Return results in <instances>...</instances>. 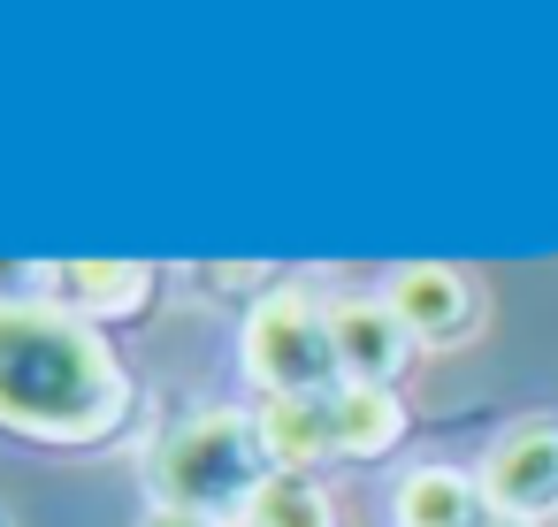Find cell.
Instances as JSON below:
<instances>
[{
  "instance_id": "obj_1",
  "label": "cell",
  "mask_w": 558,
  "mask_h": 527,
  "mask_svg": "<svg viewBox=\"0 0 558 527\" xmlns=\"http://www.w3.org/2000/svg\"><path fill=\"white\" fill-rule=\"evenodd\" d=\"M123 405H131V382L85 321L39 314V306H0V420L9 428L54 436V443H93L123 420Z\"/></svg>"
},
{
  "instance_id": "obj_2",
  "label": "cell",
  "mask_w": 558,
  "mask_h": 527,
  "mask_svg": "<svg viewBox=\"0 0 558 527\" xmlns=\"http://www.w3.org/2000/svg\"><path fill=\"white\" fill-rule=\"evenodd\" d=\"M154 481H161V504L177 512H245L253 489L268 481V451H260V420H238V413H199L184 420L161 458H154Z\"/></svg>"
},
{
  "instance_id": "obj_3",
  "label": "cell",
  "mask_w": 558,
  "mask_h": 527,
  "mask_svg": "<svg viewBox=\"0 0 558 527\" xmlns=\"http://www.w3.org/2000/svg\"><path fill=\"white\" fill-rule=\"evenodd\" d=\"M245 367L260 390L276 397H314L329 375H337V344H329V314L306 306L299 291H276L253 306L245 321Z\"/></svg>"
},
{
  "instance_id": "obj_4",
  "label": "cell",
  "mask_w": 558,
  "mask_h": 527,
  "mask_svg": "<svg viewBox=\"0 0 558 527\" xmlns=\"http://www.w3.org/2000/svg\"><path fill=\"white\" fill-rule=\"evenodd\" d=\"M482 497H489L505 519L558 512V420L512 428V436L489 451V466H482Z\"/></svg>"
},
{
  "instance_id": "obj_5",
  "label": "cell",
  "mask_w": 558,
  "mask_h": 527,
  "mask_svg": "<svg viewBox=\"0 0 558 527\" xmlns=\"http://www.w3.org/2000/svg\"><path fill=\"white\" fill-rule=\"evenodd\" d=\"M329 344H337V375L344 382H375V390H390V375L413 352V336L390 314V298H344V306H329Z\"/></svg>"
},
{
  "instance_id": "obj_6",
  "label": "cell",
  "mask_w": 558,
  "mask_h": 527,
  "mask_svg": "<svg viewBox=\"0 0 558 527\" xmlns=\"http://www.w3.org/2000/svg\"><path fill=\"white\" fill-rule=\"evenodd\" d=\"M390 314L405 321L413 344H459L474 329V291L459 268H398L390 275Z\"/></svg>"
},
{
  "instance_id": "obj_7",
  "label": "cell",
  "mask_w": 558,
  "mask_h": 527,
  "mask_svg": "<svg viewBox=\"0 0 558 527\" xmlns=\"http://www.w3.org/2000/svg\"><path fill=\"white\" fill-rule=\"evenodd\" d=\"M260 451H268L276 474H306L314 458H337L329 397H268V413H260Z\"/></svg>"
},
{
  "instance_id": "obj_8",
  "label": "cell",
  "mask_w": 558,
  "mask_h": 527,
  "mask_svg": "<svg viewBox=\"0 0 558 527\" xmlns=\"http://www.w3.org/2000/svg\"><path fill=\"white\" fill-rule=\"evenodd\" d=\"M390 512H398V527H482V481H466L451 466H421L398 481Z\"/></svg>"
},
{
  "instance_id": "obj_9",
  "label": "cell",
  "mask_w": 558,
  "mask_h": 527,
  "mask_svg": "<svg viewBox=\"0 0 558 527\" xmlns=\"http://www.w3.org/2000/svg\"><path fill=\"white\" fill-rule=\"evenodd\" d=\"M329 428H337V451L344 458H383L398 436H405V405L375 382H344L329 397Z\"/></svg>"
},
{
  "instance_id": "obj_10",
  "label": "cell",
  "mask_w": 558,
  "mask_h": 527,
  "mask_svg": "<svg viewBox=\"0 0 558 527\" xmlns=\"http://www.w3.org/2000/svg\"><path fill=\"white\" fill-rule=\"evenodd\" d=\"M245 527H337V504L306 474H268L245 504Z\"/></svg>"
},
{
  "instance_id": "obj_11",
  "label": "cell",
  "mask_w": 558,
  "mask_h": 527,
  "mask_svg": "<svg viewBox=\"0 0 558 527\" xmlns=\"http://www.w3.org/2000/svg\"><path fill=\"white\" fill-rule=\"evenodd\" d=\"M70 291H77L93 314H108V306L131 314V306H146V268H116V275H108V268H77Z\"/></svg>"
},
{
  "instance_id": "obj_12",
  "label": "cell",
  "mask_w": 558,
  "mask_h": 527,
  "mask_svg": "<svg viewBox=\"0 0 558 527\" xmlns=\"http://www.w3.org/2000/svg\"><path fill=\"white\" fill-rule=\"evenodd\" d=\"M146 527H222L215 512H177V504H161V512H146Z\"/></svg>"
},
{
  "instance_id": "obj_13",
  "label": "cell",
  "mask_w": 558,
  "mask_h": 527,
  "mask_svg": "<svg viewBox=\"0 0 558 527\" xmlns=\"http://www.w3.org/2000/svg\"><path fill=\"white\" fill-rule=\"evenodd\" d=\"M482 527H527V519H482Z\"/></svg>"
},
{
  "instance_id": "obj_14",
  "label": "cell",
  "mask_w": 558,
  "mask_h": 527,
  "mask_svg": "<svg viewBox=\"0 0 558 527\" xmlns=\"http://www.w3.org/2000/svg\"><path fill=\"white\" fill-rule=\"evenodd\" d=\"M0 527H9V512H0Z\"/></svg>"
}]
</instances>
